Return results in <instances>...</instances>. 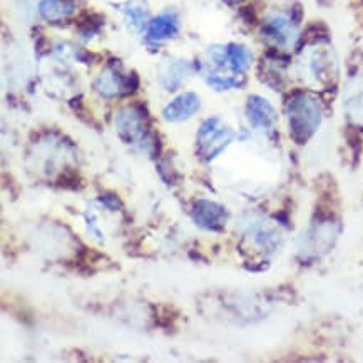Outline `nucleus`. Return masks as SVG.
Here are the masks:
<instances>
[{"instance_id": "0eeeda50", "label": "nucleus", "mask_w": 363, "mask_h": 363, "mask_svg": "<svg viewBox=\"0 0 363 363\" xmlns=\"http://www.w3.org/2000/svg\"><path fill=\"white\" fill-rule=\"evenodd\" d=\"M246 116H248L251 125L263 133L272 131L274 128V123H277V113H274L273 106L267 99L258 96H251L248 99Z\"/></svg>"}, {"instance_id": "2eb2a0df", "label": "nucleus", "mask_w": 363, "mask_h": 363, "mask_svg": "<svg viewBox=\"0 0 363 363\" xmlns=\"http://www.w3.org/2000/svg\"><path fill=\"white\" fill-rule=\"evenodd\" d=\"M125 16H128L133 26L141 27L144 22H146L147 13H146V9H143L141 6H129L128 11H125Z\"/></svg>"}, {"instance_id": "39448f33", "label": "nucleus", "mask_w": 363, "mask_h": 363, "mask_svg": "<svg viewBox=\"0 0 363 363\" xmlns=\"http://www.w3.org/2000/svg\"><path fill=\"white\" fill-rule=\"evenodd\" d=\"M343 109L352 124L363 128V72H357L347 82L343 92Z\"/></svg>"}, {"instance_id": "7ed1b4c3", "label": "nucleus", "mask_w": 363, "mask_h": 363, "mask_svg": "<svg viewBox=\"0 0 363 363\" xmlns=\"http://www.w3.org/2000/svg\"><path fill=\"white\" fill-rule=\"evenodd\" d=\"M233 138H235L233 133L226 125H223L218 118L204 121V124L198 131L199 151L203 152L206 160H213L233 141Z\"/></svg>"}, {"instance_id": "f03ea898", "label": "nucleus", "mask_w": 363, "mask_h": 363, "mask_svg": "<svg viewBox=\"0 0 363 363\" xmlns=\"http://www.w3.org/2000/svg\"><path fill=\"white\" fill-rule=\"evenodd\" d=\"M300 72L306 81L315 84H328L337 72L335 55L327 45H313L300 59Z\"/></svg>"}, {"instance_id": "ddd939ff", "label": "nucleus", "mask_w": 363, "mask_h": 363, "mask_svg": "<svg viewBox=\"0 0 363 363\" xmlns=\"http://www.w3.org/2000/svg\"><path fill=\"white\" fill-rule=\"evenodd\" d=\"M76 2L74 0H40L39 12L50 22H59L67 18L74 12Z\"/></svg>"}, {"instance_id": "6e6552de", "label": "nucleus", "mask_w": 363, "mask_h": 363, "mask_svg": "<svg viewBox=\"0 0 363 363\" xmlns=\"http://www.w3.org/2000/svg\"><path fill=\"white\" fill-rule=\"evenodd\" d=\"M201 106L198 94L194 92H184L169 102L164 109H162V118L167 123H181V121L189 119L191 116L196 114V111Z\"/></svg>"}, {"instance_id": "423d86ee", "label": "nucleus", "mask_w": 363, "mask_h": 363, "mask_svg": "<svg viewBox=\"0 0 363 363\" xmlns=\"http://www.w3.org/2000/svg\"><path fill=\"white\" fill-rule=\"evenodd\" d=\"M193 220L204 230L220 231L225 226L226 211L220 204L208 201V199H199L193 204Z\"/></svg>"}, {"instance_id": "1a4fd4ad", "label": "nucleus", "mask_w": 363, "mask_h": 363, "mask_svg": "<svg viewBox=\"0 0 363 363\" xmlns=\"http://www.w3.org/2000/svg\"><path fill=\"white\" fill-rule=\"evenodd\" d=\"M129 86H131L129 77L123 76V74L114 67L104 69V71L99 74V77L96 79V89L101 96L104 97H116V96L128 94V92L133 91V87Z\"/></svg>"}, {"instance_id": "4468645a", "label": "nucleus", "mask_w": 363, "mask_h": 363, "mask_svg": "<svg viewBox=\"0 0 363 363\" xmlns=\"http://www.w3.org/2000/svg\"><path fill=\"white\" fill-rule=\"evenodd\" d=\"M228 60L233 72L240 74L251 64V52L243 45H228Z\"/></svg>"}, {"instance_id": "f8f14e48", "label": "nucleus", "mask_w": 363, "mask_h": 363, "mask_svg": "<svg viewBox=\"0 0 363 363\" xmlns=\"http://www.w3.org/2000/svg\"><path fill=\"white\" fill-rule=\"evenodd\" d=\"M179 30V24H178V17L174 13H161L156 18H152L149 22L147 30H146V39L149 42H161L166 39H171L178 34Z\"/></svg>"}, {"instance_id": "9b49d317", "label": "nucleus", "mask_w": 363, "mask_h": 363, "mask_svg": "<svg viewBox=\"0 0 363 363\" xmlns=\"http://www.w3.org/2000/svg\"><path fill=\"white\" fill-rule=\"evenodd\" d=\"M267 35L277 45L288 48V45H291L295 42L296 30L290 18L278 13V16H273L267 22Z\"/></svg>"}, {"instance_id": "9d476101", "label": "nucleus", "mask_w": 363, "mask_h": 363, "mask_svg": "<svg viewBox=\"0 0 363 363\" xmlns=\"http://www.w3.org/2000/svg\"><path fill=\"white\" fill-rule=\"evenodd\" d=\"M191 74V66L186 60L167 59L160 67V82L167 91L178 89Z\"/></svg>"}, {"instance_id": "f257e3e1", "label": "nucleus", "mask_w": 363, "mask_h": 363, "mask_svg": "<svg viewBox=\"0 0 363 363\" xmlns=\"http://www.w3.org/2000/svg\"><path fill=\"white\" fill-rule=\"evenodd\" d=\"M288 125H290L291 138L296 143H305L313 136L322 121L320 104L313 97L306 94H296L291 97L286 108Z\"/></svg>"}, {"instance_id": "20e7f679", "label": "nucleus", "mask_w": 363, "mask_h": 363, "mask_svg": "<svg viewBox=\"0 0 363 363\" xmlns=\"http://www.w3.org/2000/svg\"><path fill=\"white\" fill-rule=\"evenodd\" d=\"M116 128L125 143H146L147 116L144 109L136 106L124 108L116 116Z\"/></svg>"}]
</instances>
